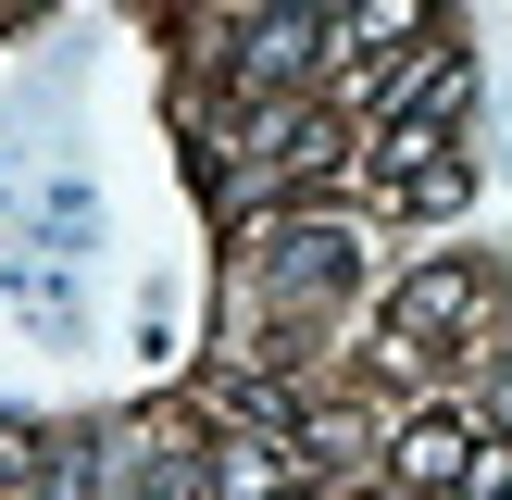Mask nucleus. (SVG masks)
<instances>
[{"label":"nucleus","mask_w":512,"mask_h":500,"mask_svg":"<svg viewBox=\"0 0 512 500\" xmlns=\"http://www.w3.org/2000/svg\"><path fill=\"white\" fill-rule=\"evenodd\" d=\"M475 313V275L463 263H438V275H413L400 288V313H388V350H413V338H438V325H463Z\"/></svg>","instance_id":"1"},{"label":"nucleus","mask_w":512,"mask_h":500,"mask_svg":"<svg viewBox=\"0 0 512 500\" xmlns=\"http://www.w3.org/2000/svg\"><path fill=\"white\" fill-rule=\"evenodd\" d=\"M463 463H475V438L450 413H425L413 438H400V475H413V488H463Z\"/></svg>","instance_id":"2"},{"label":"nucleus","mask_w":512,"mask_h":500,"mask_svg":"<svg viewBox=\"0 0 512 500\" xmlns=\"http://www.w3.org/2000/svg\"><path fill=\"white\" fill-rule=\"evenodd\" d=\"M275 275H288L300 300H313V288H338V275H350V238H325V225H313V238H275Z\"/></svg>","instance_id":"3"},{"label":"nucleus","mask_w":512,"mask_h":500,"mask_svg":"<svg viewBox=\"0 0 512 500\" xmlns=\"http://www.w3.org/2000/svg\"><path fill=\"white\" fill-rule=\"evenodd\" d=\"M213 488H225V500H275V488H288V463H275L263 438H238V450L213 463Z\"/></svg>","instance_id":"5"},{"label":"nucleus","mask_w":512,"mask_h":500,"mask_svg":"<svg viewBox=\"0 0 512 500\" xmlns=\"http://www.w3.org/2000/svg\"><path fill=\"white\" fill-rule=\"evenodd\" d=\"M413 25H425V0H350L338 38H350V50H388V38H413Z\"/></svg>","instance_id":"4"}]
</instances>
